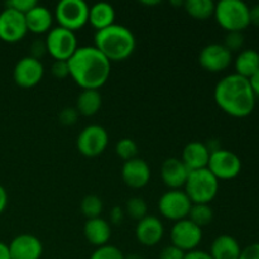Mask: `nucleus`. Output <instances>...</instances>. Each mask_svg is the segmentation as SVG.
<instances>
[{
	"label": "nucleus",
	"mask_w": 259,
	"mask_h": 259,
	"mask_svg": "<svg viewBox=\"0 0 259 259\" xmlns=\"http://www.w3.org/2000/svg\"><path fill=\"white\" fill-rule=\"evenodd\" d=\"M250 24H255L259 27V4L250 8Z\"/></svg>",
	"instance_id": "obj_42"
},
{
	"label": "nucleus",
	"mask_w": 259,
	"mask_h": 259,
	"mask_svg": "<svg viewBox=\"0 0 259 259\" xmlns=\"http://www.w3.org/2000/svg\"><path fill=\"white\" fill-rule=\"evenodd\" d=\"M124 220V210L120 206H114L110 211V222L114 225L121 224Z\"/></svg>",
	"instance_id": "obj_39"
},
{
	"label": "nucleus",
	"mask_w": 259,
	"mask_h": 259,
	"mask_svg": "<svg viewBox=\"0 0 259 259\" xmlns=\"http://www.w3.org/2000/svg\"><path fill=\"white\" fill-rule=\"evenodd\" d=\"M115 152L121 159L124 161H131V159L137 158L138 154V146L136 142L131 138H123L116 143Z\"/></svg>",
	"instance_id": "obj_30"
},
{
	"label": "nucleus",
	"mask_w": 259,
	"mask_h": 259,
	"mask_svg": "<svg viewBox=\"0 0 259 259\" xmlns=\"http://www.w3.org/2000/svg\"><path fill=\"white\" fill-rule=\"evenodd\" d=\"M209 253L212 259H239L242 248L234 237L223 234L215 238Z\"/></svg>",
	"instance_id": "obj_22"
},
{
	"label": "nucleus",
	"mask_w": 259,
	"mask_h": 259,
	"mask_svg": "<svg viewBox=\"0 0 259 259\" xmlns=\"http://www.w3.org/2000/svg\"><path fill=\"white\" fill-rule=\"evenodd\" d=\"M80 210L86 219H95L100 218L104 210L103 200L96 195H86L80 204Z\"/></svg>",
	"instance_id": "obj_28"
},
{
	"label": "nucleus",
	"mask_w": 259,
	"mask_h": 259,
	"mask_svg": "<svg viewBox=\"0 0 259 259\" xmlns=\"http://www.w3.org/2000/svg\"><path fill=\"white\" fill-rule=\"evenodd\" d=\"M235 73L249 80L259 70V52L253 48H247L239 52L234 61Z\"/></svg>",
	"instance_id": "obj_24"
},
{
	"label": "nucleus",
	"mask_w": 259,
	"mask_h": 259,
	"mask_svg": "<svg viewBox=\"0 0 259 259\" xmlns=\"http://www.w3.org/2000/svg\"><path fill=\"white\" fill-rule=\"evenodd\" d=\"M214 17L227 32H243L250 24V8L242 0H220Z\"/></svg>",
	"instance_id": "obj_4"
},
{
	"label": "nucleus",
	"mask_w": 259,
	"mask_h": 259,
	"mask_svg": "<svg viewBox=\"0 0 259 259\" xmlns=\"http://www.w3.org/2000/svg\"><path fill=\"white\" fill-rule=\"evenodd\" d=\"M45 42L47 52L55 58V61H68L78 48L75 32L62 27L52 28L48 32Z\"/></svg>",
	"instance_id": "obj_7"
},
{
	"label": "nucleus",
	"mask_w": 259,
	"mask_h": 259,
	"mask_svg": "<svg viewBox=\"0 0 259 259\" xmlns=\"http://www.w3.org/2000/svg\"><path fill=\"white\" fill-rule=\"evenodd\" d=\"M147 211H148V206L142 197H131L126 201L125 212H128L132 219L139 222L147 217Z\"/></svg>",
	"instance_id": "obj_29"
},
{
	"label": "nucleus",
	"mask_w": 259,
	"mask_h": 259,
	"mask_svg": "<svg viewBox=\"0 0 259 259\" xmlns=\"http://www.w3.org/2000/svg\"><path fill=\"white\" fill-rule=\"evenodd\" d=\"M109 143V134L101 125H89L80 132L76 141L78 152L82 156L94 158L104 153Z\"/></svg>",
	"instance_id": "obj_9"
},
{
	"label": "nucleus",
	"mask_w": 259,
	"mask_h": 259,
	"mask_svg": "<svg viewBox=\"0 0 259 259\" xmlns=\"http://www.w3.org/2000/svg\"><path fill=\"white\" fill-rule=\"evenodd\" d=\"M184 191L192 204L209 205L219 191V180L207 168L190 171Z\"/></svg>",
	"instance_id": "obj_5"
},
{
	"label": "nucleus",
	"mask_w": 259,
	"mask_h": 259,
	"mask_svg": "<svg viewBox=\"0 0 259 259\" xmlns=\"http://www.w3.org/2000/svg\"><path fill=\"white\" fill-rule=\"evenodd\" d=\"M0 259H12L9 252V245L0 242Z\"/></svg>",
	"instance_id": "obj_44"
},
{
	"label": "nucleus",
	"mask_w": 259,
	"mask_h": 259,
	"mask_svg": "<svg viewBox=\"0 0 259 259\" xmlns=\"http://www.w3.org/2000/svg\"><path fill=\"white\" fill-rule=\"evenodd\" d=\"M27 33L24 14L5 7L0 13V39L5 43H17L22 40Z\"/></svg>",
	"instance_id": "obj_12"
},
{
	"label": "nucleus",
	"mask_w": 259,
	"mask_h": 259,
	"mask_svg": "<svg viewBox=\"0 0 259 259\" xmlns=\"http://www.w3.org/2000/svg\"><path fill=\"white\" fill-rule=\"evenodd\" d=\"M184 8L187 14L197 20H207L214 17L215 3L212 0H186Z\"/></svg>",
	"instance_id": "obj_26"
},
{
	"label": "nucleus",
	"mask_w": 259,
	"mask_h": 259,
	"mask_svg": "<svg viewBox=\"0 0 259 259\" xmlns=\"http://www.w3.org/2000/svg\"><path fill=\"white\" fill-rule=\"evenodd\" d=\"M103 98L99 90H82L76 100V110L83 116H93L100 110Z\"/></svg>",
	"instance_id": "obj_25"
},
{
	"label": "nucleus",
	"mask_w": 259,
	"mask_h": 259,
	"mask_svg": "<svg viewBox=\"0 0 259 259\" xmlns=\"http://www.w3.org/2000/svg\"><path fill=\"white\" fill-rule=\"evenodd\" d=\"M24 17L28 32H32L34 34H43L52 29L53 14L48 8L43 5H35Z\"/></svg>",
	"instance_id": "obj_21"
},
{
	"label": "nucleus",
	"mask_w": 259,
	"mask_h": 259,
	"mask_svg": "<svg viewBox=\"0 0 259 259\" xmlns=\"http://www.w3.org/2000/svg\"><path fill=\"white\" fill-rule=\"evenodd\" d=\"M83 235L86 240L95 247H103L108 244L111 238V227L103 218L86 220L83 225Z\"/></svg>",
	"instance_id": "obj_20"
},
{
	"label": "nucleus",
	"mask_w": 259,
	"mask_h": 259,
	"mask_svg": "<svg viewBox=\"0 0 259 259\" xmlns=\"http://www.w3.org/2000/svg\"><path fill=\"white\" fill-rule=\"evenodd\" d=\"M233 61V53L223 43H210L199 55V63L204 70L218 73L227 70Z\"/></svg>",
	"instance_id": "obj_13"
},
{
	"label": "nucleus",
	"mask_w": 259,
	"mask_h": 259,
	"mask_svg": "<svg viewBox=\"0 0 259 259\" xmlns=\"http://www.w3.org/2000/svg\"><path fill=\"white\" fill-rule=\"evenodd\" d=\"M244 40L245 38L243 32H228L223 45L233 53L235 51L242 50V47L244 46Z\"/></svg>",
	"instance_id": "obj_32"
},
{
	"label": "nucleus",
	"mask_w": 259,
	"mask_h": 259,
	"mask_svg": "<svg viewBox=\"0 0 259 259\" xmlns=\"http://www.w3.org/2000/svg\"><path fill=\"white\" fill-rule=\"evenodd\" d=\"M7 205H8V194L5 191L4 187L0 185V214L7 209Z\"/></svg>",
	"instance_id": "obj_41"
},
{
	"label": "nucleus",
	"mask_w": 259,
	"mask_h": 259,
	"mask_svg": "<svg viewBox=\"0 0 259 259\" xmlns=\"http://www.w3.org/2000/svg\"><path fill=\"white\" fill-rule=\"evenodd\" d=\"M90 7L83 0H61L55 9L58 27L76 32L89 23Z\"/></svg>",
	"instance_id": "obj_6"
},
{
	"label": "nucleus",
	"mask_w": 259,
	"mask_h": 259,
	"mask_svg": "<svg viewBox=\"0 0 259 259\" xmlns=\"http://www.w3.org/2000/svg\"><path fill=\"white\" fill-rule=\"evenodd\" d=\"M207 169L218 180H233L242 171V161L234 152L220 148L210 154Z\"/></svg>",
	"instance_id": "obj_10"
},
{
	"label": "nucleus",
	"mask_w": 259,
	"mask_h": 259,
	"mask_svg": "<svg viewBox=\"0 0 259 259\" xmlns=\"http://www.w3.org/2000/svg\"><path fill=\"white\" fill-rule=\"evenodd\" d=\"M164 235L163 223L153 215H147L137 223L136 238L144 247H154Z\"/></svg>",
	"instance_id": "obj_16"
},
{
	"label": "nucleus",
	"mask_w": 259,
	"mask_h": 259,
	"mask_svg": "<svg viewBox=\"0 0 259 259\" xmlns=\"http://www.w3.org/2000/svg\"><path fill=\"white\" fill-rule=\"evenodd\" d=\"M186 253L182 252L181 249H179L175 245H167L159 253V259H184Z\"/></svg>",
	"instance_id": "obj_36"
},
{
	"label": "nucleus",
	"mask_w": 259,
	"mask_h": 259,
	"mask_svg": "<svg viewBox=\"0 0 259 259\" xmlns=\"http://www.w3.org/2000/svg\"><path fill=\"white\" fill-rule=\"evenodd\" d=\"M90 259H124V254L115 245L106 244L96 248Z\"/></svg>",
	"instance_id": "obj_31"
},
{
	"label": "nucleus",
	"mask_w": 259,
	"mask_h": 259,
	"mask_svg": "<svg viewBox=\"0 0 259 259\" xmlns=\"http://www.w3.org/2000/svg\"><path fill=\"white\" fill-rule=\"evenodd\" d=\"M95 47L110 62L124 61L133 55L137 40L129 28L120 24H113L95 33Z\"/></svg>",
	"instance_id": "obj_3"
},
{
	"label": "nucleus",
	"mask_w": 259,
	"mask_h": 259,
	"mask_svg": "<svg viewBox=\"0 0 259 259\" xmlns=\"http://www.w3.org/2000/svg\"><path fill=\"white\" fill-rule=\"evenodd\" d=\"M51 72L56 78H66L70 76L67 61H55L51 67Z\"/></svg>",
	"instance_id": "obj_35"
},
{
	"label": "nucleus",
	"mask_w": 259,
	"mask_h": 259,
	"mask_svg": "<svg viewBox=\"0 0 259 259\" xmlns=\"http://www.w3.org/2000/svg\"><path fill=\"white\" fill-rule=\"evenodd\" d=\"M190 169L179 158H167L161 167L162 181L169 190H181L185 187Z\"/></svg>",
	"instance_id": "obj_18"
},
{
	"label": "nucleus",
	"mask_w": 259,
	"mask_h": 259,
	"mask_svg": "<svg viewBox=\"0 0 259 259\" xmlns=\"http://www.w3.org/2000/svg\"><path fill=\"white\" fill-rule=\"evenodd\" d=\"M212 218H214V212H212L210 205L192 204L187 219L191 220L194 224H196L197 227L202 229V227H206V225H209L212 222Z\"/></svg>",
	"instance_id": "obj_27"
},
{
	"label": "nucleus",
	"mask_w": 259,
	"mask_h": 259,
	"mask_svg": "<svg viewBox=\"0 0 259 259\" xmlns=\"http://www.w3.org/2000/svg\"><path fill=\"white\" fill-rule=\"evenodd\" d=\"M47 52V47H46V42H42V40H34L30 46V57L37 58L39 60L45 53Z\"/></svg>",
	"instance_id": "obj_38"
},
{
	"label": "nucleus",
	"mask_w": 259,
	"mask_h": 259,
	"mask_svg": "<svg viewBox=\"0 0 259 259\" xmlns=\"http://www.w3.org/2000/svg\"><path fill=\"white\" fill-rule=\"evenodd\" d=\"M35 5H38L35 0H10V2L5 3V7L7 8H12V9L17 10V12L22 13L24 15L29 10H32Z\"/></svg>",
	"instance_id": "obj_33"
},
{
	"label": "nucleus",
	"mask_w": 259,
	"mask_h": 259,
	"mask_svg": "<svg viewBox=\"0 0 259 259\" xmlns=\"http://www.w3.org/2000/svg\"><path fill=\"white\" fill-rule=\"evenodd\" d=\"M249 82H250V86H252L253 91H254L255 96H259V70L249 78Z\"/></svg>",
	"instance_id": "obj_43"
},
{
	"label": "nucleus",
	"mask_w": 259,
	"mask_h": 259,
	"mask_svg": "<svg viewBox=\"0 0 259 259\" xmlns=\"http://www.w3.org/2000/svg\"><path fill=\"white\" fill-rule=\"evenodd\" d=\"M192 202L182 190H168L158 201V210L162 217L172 222L187 219Z\"/></svg>",
	"instance_id": "obj_8"
},
{
	"label": "nucleus",
	"mask_w": 259,
	"mask_h": 259,
	"mask_svg": "<svg viewBox=\"0 0 259 259\" xmlns=\"http://www.w3.org/2000/svg\"><path fill=\"white\" fill-rule=\"evenodd\" d=\"M172 245L187 253L195 250L202 240V229L189 219L180 220L171 229Z\"/></svg>",
	"instance_id": "obj_11"
},
{
	"label": "nucleus",
	"mask_w": 259,
	"mask_h": 259,
	"mask_svg": "<svg viewBox=\"0 0 259 259\" xmlns=\"http://www.w3.org/2000/svg\"><path fill=\"white\" fill-rule=\"evenodd\" d=\"M124 259H144L142 255L137 254V253H132L129 255H124Z\"/></svg>",
	"instance_id": "obj_45"
},
{
	"label": "nucleus",
	"mask_w": 259,
	"mask_h": 259,
	"mask_svg": "<svg viewBox=\"0 0 259 259\" xmlns=\"http://www.w3.org/2000/svg\"><path fill=\"white\" fill-rule=\"evenodd\" d=\"M210 154L211 153H210L206 143L194 141L190 142V143H187L186 146H185L184 151H182L181 161L184 162L185 166H186L190 171L207 168Z\"/></svg>",
	"instance_id": "obj_19"
},
{
	"label": "nucleus",
	"mask_w": 259,
	"mask_h": 259,
	"mask_svg": "<svg viewBox=\"0 0 259 259\" xmlns=\"http://www.w3.org/2000/svg\"><path fill=\"white\" fill-rule=\"evenodd\" d=\"M78 111L76 110V108H65L61 110L60 115H58V119H60L61 124L63 125H73V124L77 121L78 118Z\"/></svg>",
	"instance_id": "obj_34"
},
{
	"label": "nucleus",
	"mask_w": 259,
	"mask_h": 259,
	"mask_svg": "<svg viewBox=\"0 0 259 259\" xmlns=\"http://www.w3.org/2000/svg\"><path fill=\"white\" fill-rule=\"evenodd\" d=\"M67 63L71 78L82 90H99L110 76L111 62L95 46L78 47Z\"/></svg>",
	"instance_id": "obj_1"
},
{
	"label": "nucleus",
	"mask_w": 259,
	"mask_h": 259,
	"mask_svg": "<svg viewBox=\"0 0 259 259\" xmlns=\"http://www.w3.org/2000/svg\"><path fill=\"white\" fill-rule=\"evenodd\" d=\"M121 179L132 189H142L151 180V168L144 159L134 158L126 161L121 168Z\"/></svg>",
	"instance_id": "obj_17"
},
{
	"label": "nucleus",
	"mask_w": 259,
	"mask_h": 259,
	"mask_svg": "<svg viewBox=\"0 0 259 259\" xmlns=\"http://www.w3.org/2000/svg\"><path fill=\"white\" fill-rule=\"evenodd\" d=\"M255 94L248 78L237 73L223 77L214 90L215 103L228 115L245 118L255 108Z\"/></svg>",
	"instance_id": "obj_2"
},
{
	"label": "nucleus",
	"mask_w": 259,
	"mask_h": 259,
	"mask_svg": "<svg viewBox=\"0 0 259 259\" xmlns=\"http://www.w3.org/2000/svg\"><path fill=\"white\" fill-rule=\"evenodd\" d=\"M184 259H212L210 253L204 252V250H191V252H187L185 254Z\"/></svg>",
	"instance_id": "obj_40"
},
{
	"label": "nucleus",
	"mask_w": 259,
	"mask_h": 259,
	"mask_svg": "<svg viewBox=\"0 0 259 259\" xmlns=\"http://www.w3.org/2000/svg\"><path fill=\"white\" fill-rule=\"evenodd\" d=\"M89 23L96 32L115 24V9L109 3H96L89 10Z\"/></svg>",
	"instance_id": "obj_23"
},
{
	"label": "nucleus",
	"mask_w": 259,
	"mask_h": 259,
	"mask_svg": "<svg viewBox=\"0 0 259 259\" xmlns=\"http://www.w3.org/2000/svg\"><path fill=\"white\" fill-rule=\"evenodd\" d=\"M45 75L42 62L30 56L20 58L13 70V78L18 86L23 89L34 88L40 82Z\"/></svg>",
	"instance_id": "obj_14"
},
{
	"label": "nucleus",
	"mask_w": 259,
	"mask_h": 259,
	"mask_svg": "<svg viewBox=\"0 0 259 259\" xmlns=\"http://www.w3.org/2000/svg\"><path fill=\"white\" fill-rule=\"evenodd\" d=\"M239 259H259V243H252L242 249Z\"/></svg>",
	"instance_id": "obj_37"
},
{
	"label": "nucleus",
	"mask_w": 259,
	"mask_h": 259,
	"mask_svg": "<svg viewBox=\"0 0 259 259\" xmlns=\"http://www.w3.org/2000/svg\"><path fill=\"white\" fill-rule=\"evenodd\" d=\"M12 259H40L43 244L35 235L19 234L9 243Z\"/></svg>",
	"instance_id": "obj_15"
}]
</instances>
